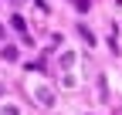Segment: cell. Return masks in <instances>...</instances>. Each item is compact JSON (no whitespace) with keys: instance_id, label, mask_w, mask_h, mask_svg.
I'll return each instance as SVG.
<instances>
[{"instance_id":"1","label":"cell","mask_w":122,"mask_h":115,"mask_svg":"<svg viewBox=\"0 0 122 115\" xmlns=\"http://www.w3.org/2000/svg\"><path fill=\"white\" fill-rule=\"evenodd\" d=\"M30 91H34V95L41 98V102H44V105H51V91H48V88H44V85H37V81H30Z\"/></svg>"},{"instance_id":"2","label":"cell","mask_w":122,"mask_h":115,"mask_svg":"<svg viewBox=\"0 0 122 115\" xmlns=\"http://www.w3.org/2000/svg\"><path fill=\"white\" fill-rule=\"evenodd\" d=\"M0 91H4V85H0Z\"/></svg>"}]
</instances>
